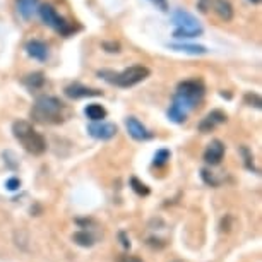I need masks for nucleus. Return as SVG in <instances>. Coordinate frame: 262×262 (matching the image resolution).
I'll return each mask as SVG.
<instances>
[{"label": "nucleus", "mask_w": 262, "mask_h": 262, "mask_svg": "<svg viewBox=\"0 0 262 262\" xmlns=\"http://www.w3.org/2000/svg\"><path fill=\"white\" fill-rule=\"evenodd\" d=\"M168 160H170V151H168V149H160L155 155V161H152V163H155L156 166H163Z\"/></svg>", "instance_id": "19"}, {"label": "nucleus", "mask_w": 262, "mask_h": 262, "mask_svg": "<svg viewBox=\"0 0 262 262\" xmlns=\"http://www.w3.org/2000/svg\"><path fill=\"white\" fill-rule=\"evenodd\" d=\"M245 103L250 106H255V108H262V100L257 93H247L245 95Z\"/></svg>", "instance_id": "20"}, {"label": "nucleus", "mask_w": 262, "mask_h": 262, "mask_svg": "<svg viewBox=\"0 0 262 262\" xmlns=\"http://www.w3.org/2000/svg\"><path fill=\"white\" fill-rule=\"evenodd\" d=\"M88 132L95 137V139H101V141H108L112 139L113 136L117 134V125L110 122H93L90 127H88Z\"/></svg>", "instance_id": "7"}, {"label": "nucleus", "mask_w": 262, "mask_h": 262, "mask_svg": "<svg viewBox=\"0 0 262 262\" xmlns=\"http://www.w3.org/2000/svg\"><path fill=\"white\" fill-rule=\"evenodd\" d=\"M23 84L28 88L29 91H36V90H39V88L45 86V74L43 72L28 74V76L23 79Z\"/></svg>", "instance_id": "15"}, {"label": "nucleus", "mask_w": 262, "mask_h": 262, "mask_svg": "<svg viewBox=\"0 0 262 262\" xmlns=\"http://www.w3.org/2000/svg\"><path fill=\"white\" fill-rule=\"evenodd\" d=\"M212 6V0H199V4H197V9H199L201 12H207Z\"/></svg>", "instance_id": "24"}, {"label": "nucleus", "mask_w": 262, "mask_h": 262, "mask_svg": "<svg viewBox=\"0 0 262 262\" xmlns=\"http://www.w3.org/2000/svg\"><path fill=\"white\" fill-rule=\"evenodd\" d=\"M223 156H225V144L221 141L214 139L207 144L206 151H204V161L207 165H211V166L220 165L221 160H223Z\"/></svg>", "instance_id": "8"}, {"label": "nucleus", "mask_w": 262, "mask_h": 262, "mask_svg": "<svg viewBox=\"0 0 262 262\" xmlns=\"http://www.w3.org/2000/svg\"><path fill=\"white\" fill-rule=\"evenodd\" d=\"M19 185H21V182H19L17 179H11V180L7 182V189L9 190H17Z\"/></svg>", "instance_id": "26"}, {"label": "nucleus", "mask_w": 262, "mask_h": 262, "mask_svg": "<svg viewBox=\"0 0 262 262\" xmlns=\"http://www.w3.org/2000/svg\"><path fill=\"white\" fill-rule=\"evenodd\" d=\"M152 6H156V9H160V11L166 12L168 11V0H149Z\"/></svg>", "instance_id": "23"}, {"label": "nucleus", "mask_w": 262, "mask_h": 262, "mask_svg": "<svg viewBox=\"0 0 262 262\" xmlns=\"http://www.w3.org/2000/svg\"><path fill=\"white\" fill-rule=\"evenodd\" d=\"M226 122V113L221 110H212L209 115H206V118H202V122L199 123V130L202 134H207V132L214 130L217 125Z\"/></svg>", "instance_id": "10"}, {"label": "nucleus", "mask_w": 262, "mask_h": 262, "mask_svg": "<svg viewBox=\"0 0 262 262\" xmlns=\"http://www.w3.org/2000/svg\"><path fill=\"white\" fill-rule=\"evenodd\" d=\"M74 242L82 247H91L95 244V238H93L90 233H86V231H79V233L74 235Z\"/></svg>", "instance_id": "18"}, {"label": "nucleus", "mask_w": 262, "mask_h": 262, "mask_svg": "<svg viewBox=\"0 0 262 262\" xmlns=\"http://www.w3.org/2000/svg\"><path fill=\"white\" fill-rule=\"evenodd\" d=\"M84 113H86V117L93 122H103L106 118V110L101 105H98V103H91V105H88Z\"/></svg>", "instance_id": "16"}, {"label": "nucleus", "mask_w": 262, "mask_h": 262, "mask_svg": "<svg viewBox=\"0 0 262 262\" xmlns=\"http://www.w3.org/2000/svg\"><path fill=\"white\" fill-rule=\"evenodd\" d=\"M69 108L55 96H39L31 108V118L41 125H58L69 118Z\"/></svg>", "instance_id": "2"}, {"label": "nucleus", "mask_w": 262, "mask_h": 262, "mask_svg": "<svg viewBox=\"0 0 262 262\" xmlns=\"http://www.w3.org/2000/svg\"><path fill=\"white\" fill-rule=\"evenodd\" d=\"M12 134L21 142V146L28 152L34 156H39L47 151V141L39 132L34 130V127L26 120H16L12 123Z\"/></svg>", "instance_id": "3"}, {"label": "nucleus", "mask_w": 262, "mask_h": 262, "mask_svg": "<svg viewBox=\"0 0 262 262\" xmlns=\"http://www.w3.org/2000/svg\"><path fill=\"white\" fill-rule=\"evenodd\" d=\"M125 125H127V130H128V134H130L132 139H136V141H147V139H151L152 134L147 128L142 125V123L137 120L136 117H128L127 120H125Z\"/></svg>", "instance_id": "11"}, {"label": "nucleus", "mask_w": 262, "mask_h": 262, "mask_svg": "<svg viewBox=\"0 0 262 262\" xmlns=\"http://www.w3.org/2000/svg\"><path fill=\"white\" fill-rule=\"evenodd\" d=\"M110 74H112V79H110L112 84H115L118 88H132L149 77L151 71L144 66H132L118 74H113V72Z\"/></svg>", "instance_id": "6"}, {"label": "nucleus", "mask_w": 262, "mask_h": 262, "mask_svg": "<svg viewBox=\"0 0 262 262\" xmlns=\"http://www.w3.org/2000/svg\"><path fill=\"white\" fill-rule=\"evenodd\" d=\"M204 93H206L204 82L199 81V79H189V81L180 82L177 86V93L173 96L170 110H168L170 120L175 123H184L187 120L189 112L194 110L202 101Z\"/></svg>", "instance_id": "1"}, {"label": "nucleus", "mask_w": 262, "mask_h": 262, "mask_svg": "<svg viewBox=\"0 0 262 262\" xmlns=\"http://www.w3.org/2000/svg\"><path fill=\"white\" fill-rule=\"evenodd\" d=\"M101 47H103V50H106L108 53H118V52H120V43H118V41H103Z\"/></svg>", "instance_id": "22"}, {"label": "nucleus", "mask_w": 262, "mask_h": 262, "mask_svg": "<svg viewBox=\"0 0 262 262\" xmlns=\"http://www.w3.org/2000/svg\"><path fill=\"white\" fill-rule=\"evenodd\" d=\"M118 262H142V259L134 255H122L120 259H118Z\"/></svg>", "instance_id": "25"}, {"label": "nucleus", "mask_w": 262, "mask_h": 262, "mask_svg": "<svg viewBox=\"0 0 262 262\" xmlns=\"http://www.w3.org/2000/svg\"><path fill=\"white\" fill-rule=\"evenodd\" d=\"M26 53L31 58L38 62H47L48 58V45L45 41H41V39H29L26 43Z\"/></svg>", "instance_id": "9"}, {"label": "nucleus", "mask_w": 262, "mask_h": 262, "mask_svg": "<svg viewBox=\"0 0 262 262\" xmlns=\"http://www.w3.org/2000/svg\"><path fill=\"white\" fill-rule=\"evenodd\" d=\"M171 23H173V26H175L173 38H177V39L195 38V36H201V34L204 33L201 23L197 21L190 12L184 11V9H180V11H177L175 14H173Z\"/></svg>", "instance_id": "4"}, {"label": "nucleus", "mask_w": 262, "mask_h": 262, "mask_svg": "<svg viewBox=\"0 0 262 262\" xmlns=\"http://www.w3.org/2000/svg\"><path fill=\"white\" fill-rule=\"evenodd\" d=\"M130 184H132V189H134L139 195H147V194H149V189H147V187L142 184V182L137 180V179H132Z\"/></svg>", "instance_id": "21"}, {"label": "nucleus", "mask_w": 262, "mask_h": 262, "mask_svg": "<svg viewBox=\"0 0 262 262\" xmlns=\"http://www.w3.org/2000/svg\"><path fill=\"white\" fill-rule=\"evenodd\" d=\"M38 14L41 17V21L50 26L52 29H55L57 33H60L62 36H71V34L77 33L81 26L74 23H69L67 19H63L60 14H58L55 9H53L50 4H43V6L38 7Z\"/></svg>", "instance_id": "5"}, {"label": "nucleus", "mask_w": 262, "mask_h": 262, "mask_svg": "<svg viewBox=\"0 0 262 262\" xmlns=\"http://www.w3.org/2000/svg\"><path fill=\"white\" fill-rule=\"evenodd\" d=\"M103 93L100 90H91L86 88L79 82H74L71 86L66 88V96H69L71 100H81V98H91V96H101Z\"/></svg>", "instance_id": "12"}, {"label": "nucleus", "mask_w": 262, "mask_h": 262, "mask_svg": "<svg viewBox=\"0 0 262 262\" xmlns=\"http://www.w3.org/2000/svg\"><path fill=\"white\" fill-rule=\"evenodd\" d=\"M170 48H171V50H177V52L190 53V55H204V53H207V48L201 47V45H185V43H175V45H170Z\"/></svg>", "instance_id": "17"}, {"label": "nucleus", "mask_w": 262, "mask_h": 262, "mask_svg": "<svg viewBox=\"0 0 262 262\" xmlns=\"http://www.w3.org/2000/svg\"><path fill=\"white\" fill-rule=\"evenodd\" d=\"M212 9H214V12L217 14V17L221 19V21L225 23H230L231 19H233V6H231L230 0H212Z\"/></svg>", "instance_id": "13"}, {"label": "nucleus", "mask_w": 262, "mask_h": 262, "mask_svg": "<svg viewBox=\"0 0 262 262\" xmlns=\"http://www.w3.org/2000/svg\"><path fill=\"white\" fill-rule=\"evenodd\" d=\"M16 4H17V12L21 14L24 21L33 19V16L38 12L39 7V0H16Z\"/></svg>", "instance_id": "14"}, {"label": "nucleus", "mask_w": 262, "mask_h": 262, "mask_svg": "<svg viewBox=\"0 0 262 262\" xmlns=\"http://www.w3.org/2000/svg\"><path fill=\"white\" fill-rule=\"evenodd\" d=\"M250 2H252V4H259L260 0H250Z\"/></svg>", "instance_id": "27"}]
</instances>
